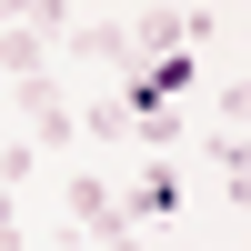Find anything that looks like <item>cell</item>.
<instances>
[{
	"instance_id": "9c48e42d",
	"label": "cell",
	"mask_w": 251,
	"mask_h": 251,
	"mask_svg": "<svg viewBox=\"0 0 251 251\" xmlns=\"http://www.w3.org/2000/svg\"><path fill=\"white\" fill-rule=\"evenodd\" d=\"M100 251H141V231H111V241H100Z\"/></svg>"
},
{
	"instance_id": "5b68a950",
	"label": "cell",
	"mask_w": 251,
	"mask_h": 251,
	"mask_svg": "<svg viewBox=\"0 0 251 251\" xmlns=\"http://www.w3.org/2000/svg\"><path fill=\"white\" fill-rule=\"evenodd\" d=\"M121 30H131V60H141V50H181V40H191V10H171V0H141Z\"/></svg>"
},
{
	"instance_id": "277c9868",
	"label": "cell",
	"mask_w": 251,
	"mask_h": 251,
	"mask_svg": "<svg viewBox=\"0 0 251 251\" xmlns=\"http://www.w3.org/2000/svg\"><path fill=\"white\" fill-rule=\"evenodd\" d=\"M171 211H181V181H171V171H161V161H151V171H141L131 191H121V221H131V231H161V221H171Z\"/></svg>"
},
{
	"instance_id": "7a4b0ae2",
	"label": "cell",
	"mask_w": 251,
	"mask_h": 251,
	"mask_svg": "<svg viewBox=\"0 0 251 251\" xmlns=\"http://www.w3.org/2000/svg\"><path fill=\"white\" fill-rule=\"evenodd\" d=\"M60 211H71V241H111V231H131V221H121V191H111L100 171H71Z\"/></svg>"
},
{
	"instance_id": "52a82bcc",
	"label": "cell",
	"mask_w": 251,
	"mask_h": 251,
	"mask_svg": "<svg viewBox=\"0 0 251 251\" xmlns=\"http://www.w3.org/2000/svg\"><path fill=\"white\" fill-rule=\"evenodd\" d=\"M121 111H131V141H141V151H171V141H181V111H171V100H121Z\"/></svg>"
},
{
	"instance_id": "8992f818",
	"label": "cell",
	"mask_w": 251,
	"mask_h": 251,
	"mask_svg": "<svg viewBox=\"0 0 251 251\" xmlns=\"http://www.w3.org/2000/svg\"><path fill=\"white\" fill-rule=\"evenodd\" d=\"M0 71H10V80H30V71H50V40H40L30 20H0Z\"/></svg>"
},
{
	"instance_id": "ba28073f",
	"label": "cell",
	"mask_w": 251,
	"mask_h": 251,
	"mask_svg": "<svg viewBox=\"0 0 251 251\" xmlns=\"http://www.w3.org/2000/svg\"><path fill=\"white\" fill-rule=\"evenodd\" d=\"M80 131H91V141H131V111H121V91H111V100H91V111H80Z\"/></svg>"
},
{
	"instance_id": "30bf717a",
	"label": "cell",
	"mask_w": 251,
	"mask_h": 251,
	"mask_svg": "<svg viewBox=\"0 0 251 251\" xmlns=\"http://www.w3.org/2000/svg\"><path fill=\"white\" fill-rule=\"evenodd\" d=\"M0 20H30V0H0Z\"/></svg>"
},
{
	"instance_id": "6da1fadb",
	"label": "cell",
	"mask_w": 251,
	"mask_h": 251,
	"mask_svg": "<svg viewBox=\"0 0 251 251\" xmlns=\"http://www.w3.org/2000/svg\"><path fill=\"white\" fill-rule=\"evenodd\" d=\"M10 91H20V121H30V151H71L80 111H71V91H60V71H30V80H10Z\"/></svg>"
},
{
	"instance_id": "3957f363",
	"label": "cell",
	"mask_w": 251,
	"mask_h": 251,
	"mask_svg": "<svg viewBox=\"0 0 251 251\" xmlns=\"http://www.w3.org/2000/svg\"><path fill=\"white\" fill-rule=\"evenodd\" d=\"M50 60H71V71H121V60H131V30H121V20H71Z\"/></svg>"
}]
</instances>
